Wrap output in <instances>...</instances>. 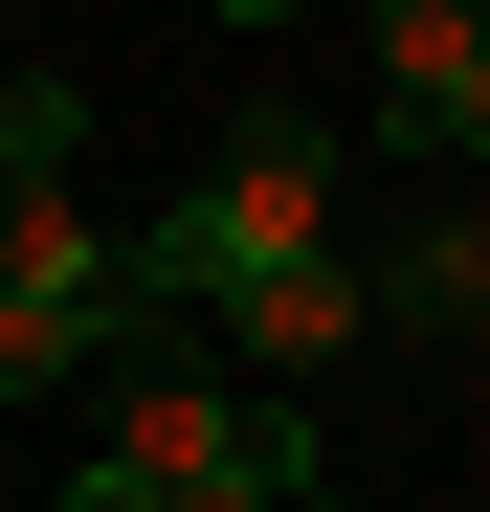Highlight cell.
I'll return each instance as SVG.
<instances>
[{
    "label": "cell",
    "mask_w": 490,
    "mask_h": 512,
    "mask_svg": "<svg viewBox=\"0 0 490 512\" xmlns=\"http://www.w3.org/2000/svg\"><path fill=\"white\" fill-rule=\"evenodd\" d=\"M112 468L156 512H312V423L290 401H223L201 357H134L112 379Z\"/></svg>",
    "instance_id": "1"
},
{
    "label": "cell",
    "mask_w": 490,
    "mask_h": 512,
    "mask_svg": "<svg viewBox=\"0 0 490 512\" xmlns=\"http://www.w3.org/2000/svg\"><path fill=\"white\" fill-rule=\"evenodd\" d=\"M223 334H245V357H268V401H290V379H335L357 334H379V268H357V245H290V268L223 290Z\"/></svg>",
    "instance_id": "2"
},
{
    "label": "cell",
    "mask_w": 490,
    "mask_h": 512,
    "mask_svg": "<svg viewBox=\"0 0 490 512\" xmlns=\"http://www.w3.org/2000/svg\"><path fill=\"white\" fill-rule=\"evenodd\" d=\"M379 312L468 357V334H490V201H446V223H401V245H379Z\"/></svg>",
    "instance_id": "3"
},
{
    "label": "cell",
    "mask_w": 490,
    "mask_h": 512,
    "mask_svg": "<svg viewBox=\"0 0 490 512\" xmlns=\"http://www.w3.org/2000/svg\"><path fill=\"white\" fill-rule=\"evenodd\" d=\"M357 45H379V134H424V112H446V67L490 45V0H357Z\"/></svg>",
    "instance_id": "4"
},
{
    "label": "cell",
    "mask_w": 490,
    "mask_h": 512,
    "mask_svg": "<svg viewBox=\"0 0 490 512\" xmlns=\"http://www.w3.org/2000/svg\"><path fill=\"white\" fill-rule=\"evenodd\" d=\"M90 357H112L90 312H45V290H0V401H67V379H90Z\"/></svg>",
    "instance_id": "5"
},
{
    "label": "cell",
    "mask_w": 490,
    "mask_h": 512,
    "mask_svg": "<svg viewBox=\"0 0 490 512\" xmlns=\"http://www.w3.org/2000/svg\"><path fill=\"white\" fill-rule=\"evenodd\" d=\"M424 156H490V45L446 67V112H424Z\"/></svg>",
    "instance_id": "6"
},
{
    "label": "cell",
    "mask_w": 490,
    "mask_h": 512,
    "mask_svg": "<svg viewBox=\"0 0 490 512\" xmlns=\"http://www.w3.org/2000/svg\"><path fill=\"white\" fill-rule=\"evenodd\" d=\"M45 512H156V490H134V468H112V446H90V468H67V490H45Z\"/></svg>",
    "instance_id": "7"
},
{
    "label": "cell",
    "mask_w": 490,
    "mask_h": 512,
    "mask_svg": "<svg viewBox=\"0 0 490 512\" xmlns=\"http://www.w3.org/2000/svg\"><path fill=\"white\" fill-rule=\"evenodd\" d=\"M223 23H290V0H223Z\"/></svg>",
    "instance_id": "8"
}]
</instances>
